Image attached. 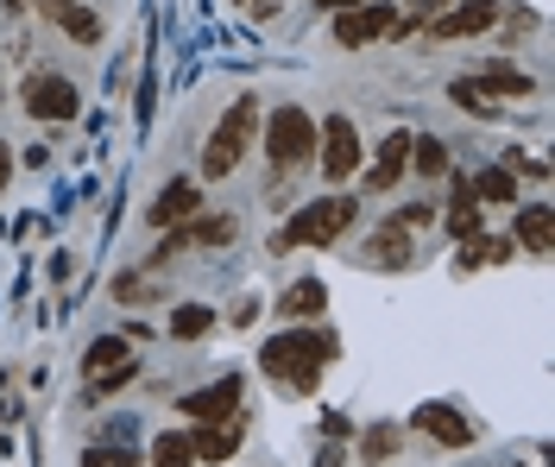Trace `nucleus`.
Here are the masks:
<instances>
[{
    "label": "nucleus",
    "instance_id": "obj_1",
    "mask_svg": "<svg viewBox=\"0 0 555 467\" xmlns=\"http://www.w3.org/2000/svg\"><path fill=\"white\" fill-rule=\"evenodd\" d=\"M335 354H341L335 335H322V328H291V335H272V341L259 348V366L278 373V379H291L297 392H315V373Z\"/></svg>",
    "mask_w": 555,
    "mask_h": 467
},
{
    "label": "nucleus",
    "instance_id": "obj_2",
    "mask_svg": "<svg viewBox=\"0 0 555 467\" xmlns=\"http://www.w3.org/2000/svg\"><path fill=\"white\" fill-rule=\"evenodd\" d=\"M353 216H360V203H353V196H322V203H304L272 247L278 252H291V247H335L347 228H353Z\"/></svg>",
    "mask_w": 555,
    "mask_h": 467
},
{
    "label": "nucleus",
    "instance_id": "obj_3",
    "mask_svg": "<svg viewBox=\"0 0 555 467\" xmlns=\"http://www.w3.org/2000/svg\"><path fill=\"white\" fill-rule=\"evenodd\" d=\"M253 133H259V95H241L234 108L221 114V127L208 133V152H203V171H208V178H228V171L246 158Z\"/></svg>",
    "mask_w": 555,
    "mask_h": 467
},
{
    "label": "nucleus",
    "instance_id": "obj_4",
    "mask_svg": "<svg viewBox=\"0 0 555 467\" xmlns=\"http://www.w3.org/2000/svg\"><path fill=\"white\" fill-rule=\"evenodd\" d=\"M315 152V120L310 108H272V120H266V158H272L278 171H291V165H304Z\"/></svg>",
    "mask_w": 555,
    "mask_h": 467
},
{
    "label": "nucleus",
    "instance_id": "obj_5",
    "mask_svg": "<svg viewBox=\"0 0 555 467\" xmlns=\"http://www.w3.org/2000/svg\"><path fill=\"white\" fill-rule=\"evenodd\" d=\"M315 152H322V178L328 183H347L360 171V127L347 114H328L315 120Z\"/></svg>",
    "mask_w": 555,
    "mask_h": 467
},
{
    "label": "nucleus",
    "instance_id": "obj_6",
    "mask_svg": "<svg viewBox=\"0 0 555 467\" xmlns=\"http://www.w3.org/2000/svg\"><path fill=\"white\" fill-rule=\"evenodd\" d=\"M398 26V7L391 0H353L335 13V44L341 51H360V44H373V38H391Z\"/></svg>",
    "mask_w": 555,
    "mask_h": 467
},
{
    "label": "nucleus",
    "instance_id": "obj_7",
    "mask_svg": "<svg viewBox=\"0 0 555 467\" xmlns=\"http://www.w3.org/2000/svg\"><path fill=\"white\" fill-rule=\"evenodd\" d=\"M20 102H26V114H33V120H76V114H82V95H76V82H69V76H57V70L26 76Z\"/></svg>",
    "mask_w": 555,
    "mask_h": 467
},
{
    "label": "nucleus",
    "instance_id": "obj_8",
    "mask_svg": "<svg viewBox=\"0 0 555 467\" xmlns=\"http://www.w3.org/2000/svg\"><path fill=\"white\" fill-rule=\"evenodd\" d=\"M82 373H89V386L95 392H114V386H127L133 379V341L127 335H95L89 341V354H82Z\"/></svg>",
    "mask_w": 555,
    "mask_h": 467
},
{
    "label": "nucleus",
    "instance_id": "obj_9",
    "mask_svg": "<svg viewBox=\"0 0 555 467\" xmlns=\"http://www.w3.org/2000/svg\"><path fill=\"white\" fill-rule=\"evenodd\" d=\"M499 26V0H461V7H442L436 20H429V33L436 38H480Z\"/></svg>",
    "mask_w": 555,
    "mask_h": 467
},
{
    "label": "nucleus",
    "instance_id": "obj_10",
    "mask_svg": "<svg viewBox=\"0 0 555 467\" xmlns=\"http://www.w3.org/2000/svg\"><path fill=\"white\" fill-rule=\"evenodd\" d=\"M411 430L436 436L442 449H467V442H474V424H467L454 404H416V411H411Z\"/></svg>",
    "mask_w": 555,
    "mask_h": 467
},
{
    "label": "nucleus",
    "instance_id": "obj_11",
    "mask_svg": "<svg viewBox=\"0 0 555 467\" xmlns=\"http://www.w3.org/2000/svg\"><path fill=\"white\" fill-rule=\"evenodd\" d=\"M196 209H203V183H196V178H177V183H165V190H158V203L145 209V221H152V228H177V221H190Z\"/></svg>",
    "mask_w": 555,
    "mask_h": 467
},
{
    "label": "nucleus",
    "instance_id": "obj_12",
    "mask_svg": "<svg viewBox=\"0 0 555 467\" xmlns=\"http://www.w3.org/2000/svg\"><path fill=\"white\" fill-rule=\"evenodd\" d=\"M234 404H241V379L228 373V379H215V386H203V392L183 398V417H196V424H228Z\"/></svg>",
    "mask_w": 555,
    "mask_h": 467
},
{
    "label": "nucleus",
    "instance_id": "obj_13",
    "mask_svg": "<svg viewBox=\"0 0 555 467\" xmlns=\"http://www.w3.org/2000/svg\"><path fill=\"white\" fill-rule=\"evenodd\" d=\"M353 259L373 265V272H404V265H411V234H404V228H385V234H373L366 252H353Z\"/></svg>",
    "mask_w": 555,
    "mask_h": 467
},
{
    "label": "nucleus",
    "instance_id": "obj_14",
    "mask_svg": "<svg viewBox=\"0 0 555 467\" xmlns=\"http://www.w3.org/2000/svg\"><path fill=\"white\" fill-rule=\"evenodd\" d=\"M550 234H555L550 203H524L518 221H512V247L518 252H550Z\"/></svg>",
    "mask_w": 555,
    "mask_h": 467
},
{
    "label": "nucleus",
    "instance_id": "obj_15",
    "mask_svg": "<svg viewBox=\"0 0 555 467\" xmlns=\"http://www.w3.org/2000/svg\"><path fill=\"white\" fill-rule=\"evenodd\" d=\"M480 196H474V183L467 178H454V196H449V209H442V221H449V234L454 241H474L480 234Z\"/></svg>",
    "mask_w": 555,
    "mask_h": 467
},
{
    "label": "nucleus",
    "instance_id": "obj_16",
    "mask_svg": "<svg viewBox=\"0 0 555 467\" xmlns=\"http://www.w3.org/2000/svg\"><path fill=\"white\" fill-rule=\"evenodd\" d=\"M278 310H284L291 323H315V316L328 310V285H322V278H297V285L278 297Z\"/></svg>",
    "mask_w": 555,
    "mask_h": 467
},
{
    "label": "nucleus",
    "instance_id": "obj_17",
    "mask_svg": "<svg viewBox=\"0 0 555 467\" xmlns=\"http://www.w3.org/2000/svg\"><path fill=\"white\" fill-rule=\"evenodd\" d=\"M234 442H241V417L190 430V449H196V462H234Z\"/></svg>",
    "mask_w": 555,
    "mask_h": 467
},
{
    "label": "nucleus",
    "instance_id": "obj_18",
    "mask_svg": "<svg viewBox=\"0 0 555 467\" xmlns=\"http://www.w3.org/2000/svg\"><path fill=\"white\" fill-rule=\"evenodd\" d=\"M404 165H411V133H391L379 145V158H373V171H366V190H391L404 178Z\"/></svg>",
    "mask_w": 555,
    "mask_h": 467
},
{
    "label": "nucleus",
    "instance_id": "obj_19",
    "mask_svg": "<svg viewBox=\"0 0 555 467\" xmlns=\"http://www.w3.org/2000/svg\"><path fill=\"white\" fill-rule=\"evenodd\" d=\"M51 20H57L76 44H95V38H102V13H95V7H82V0H57V7H51Z\"/></svg>",
    "mask_w": 555,
    "mask_h": 467
},
{
    "label": "nucleus",
    "instance_id": "obj_20",
    "mask_svg": "<svg viewBox=\"0 0 555 467\" xmlns=\"http://www.w3.org/2000/svg\"><path fill=\"white\" fill-rule=\"evenodd\" d=\"M411 152H416V171H423V178H449V171H454V165H449V145L436 140V133H416Z\"/></svg>",
    "mask_w": 555,
    "mask_h": 467
},
{
    "label": "nucleus",
    "instance_id": "obj_21",
    "mask_svg": "<svg viewBox=\"0 0 555 467\" xmlns=\"http://www.w3.org/2000/svg\"><path fill=\"white\" fill-rule=\"evenodd\" d=\"M215 328V310L208 303H177L171 310V335L177 341H196V335H208Z\"/></svg>",
    "mask_w": 555,
    "mask_h": 467
},
{
    "label": "nucleus",
    "instance_id": "obj_22",
    "mask_svg": "<svg viewBox=\"0 0 555 467\" xmlns=\"http://www.w3.org/2000/svg\"><path fill=\"white\" fill-rule=\"evenodd\" d=\"M152 467H196V449H190V436L183 430H165L152 442Z\"/></svg>",
    "mask_w": 555,
    "mask_h": 467
},
{
    "label": "nucleus",
    "instance_id": "obj_23",
    "mask_svg": "<svg viewBox=\"0 0 555 467\" xmlns=\"http://www.w3.org/2000/svg\"><path fill=\"white\" fill-rule=\"evenodd\" d=\"M474 196H480V203H518V178H512L505 165H492V171L474 178Z\"/></svg>",
    "mask_w": 555,
    "mask_h": 467
},
{
    "label": "nucleus",
    "instance_id": "obj_24",
    "mask_svg": "<svg viewBox=\"0 0 555 467\" xmlns=\"http://www.w3.org/2000/svg\"><path fill=\"white\" fill-rule=\"evenodd\" d=\"M480 82L492 89V95H499V102H512V95H530V89H537V82H530L524 70H512V64H492V70H486Z\"/></svg>",
    "mask_w": 555,
    "mask_h": 467
},
{
    "label": "nucleus",
    "instance_id": "obj_25",
    "mask_svg": "<svg viewBox=\"0 0 555 467\" xmlns=\"http://www.w3.org/2000/svg\"><path fill=\"white\" fill-rule=\"evenodd\" d=\"M449 95H454V102H461L467 114H492V108H499V95H492L486 82H474V76H467V82L454 76V82H449Z\"/></svg>",
    "mask_w": 555,
    "mask_h": 467
},
{
    "label": "nucleus",
    "instance_id": "obj_26",
    "mask_svg": "<svg viewBox=\"0 0 555 467\" xmlns=\"http://www.w3.org/2000/svg\"><path fill=\"white\" fill-rule=\"evenodd\" d=\"M391 449H398V430H366L360 436V455H366V462H391Z\"/></svg>",
    "mask_w": 555,
    "mask_h": 467
},
{
    "label": "nucleus",
    "instance_id": "obj_27",
    "mask_svg": "<svg viewBox=\"0 0 555 467\" xmlns=\"http://www.w3.org/2000/svg\"><path fill=\"white\" fill-rule=\"evenodd\" d=\"M82 467H139V455H127V449H89Z\"/></svg>",
    "mask_w": 555,
    "mask_h": 467
},
{
    "label": "nucleus",
    "instance_id": "obj_28",
    "mask_svg": "<svg viewBox=\"0 0 555 467\" xmlns=\"http://www.w3.org/2000/svg\"><path fill=\"white\" fill-rule=\"evenodd\" d=\"M423 221H429V209H423V203H411V209H398V216H391V228H404V234H416Z\"/></svg>",
    "mask_w": 555,
    "mask_h": 467
},
{
    "label": "nucleus",
    "instance_id": "obj_29",
    "mask_svg": "<svg viewBox=\"0 0 555 467\" xmlns=\"http://www.w3.org/2000/svg\"><path fill=\"white\" fill-rule=\"evenodd\" d=\"M7 183H13V152H7V140H0V196H7Z\"/></svg>",
    "mask_w": 555,
    "mask_h": 467
},
{
    "label": "nucleus",
    "instance_id": "obj_30",
    "mask_svg": "<svg viewBox=\"0 0 555 467\" xmlns=\"http://www.w3.org/2000/svg\"><path fill=\"white\" fill-rule=\"evenodd\" d=\"M7 7H13V13H20V7H26V0H7Z\"/></svg>",
    "mask_w": 555,
    "mask_h": 467
},
{
    "label": "nucleus",
    "instance_id": "obj_31",
    "mask_svg": "<svg viewBox=\"0 0 555 467\" xmlns=\"http://www.w3.org/2000/svg\"><path fill=\"white\" fill-rule=\"evenodd\" d=\"M44 7H57V0H44Z\"/></svg>",
    "mask_w": 555,
    "mask_h": 467
}]
</instances>
